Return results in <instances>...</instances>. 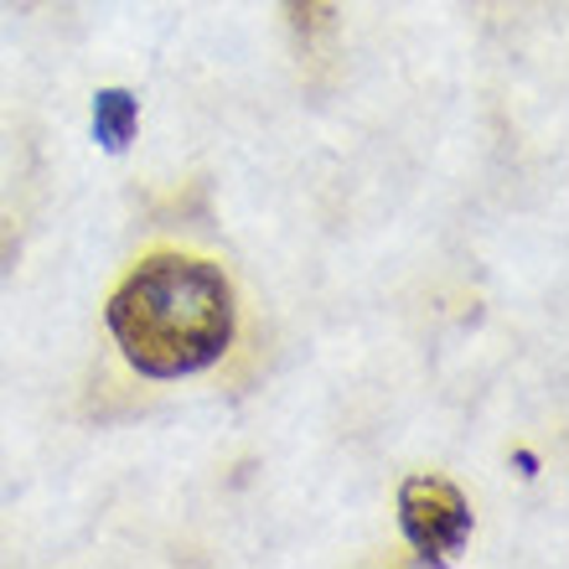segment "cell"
<instances>
[{"label": "cell", "mask_w": 569, "mask_h": 569, "mask_svg": "<svg viewBox=\"0 0 569 569\" xmlns=\"http://www.w3.org/2000/svg\"><path fill=\"white\" fill-rule=\"evenodd\" d=\"M104 321L136 373L192 378L228 352L239 306L218 264L197 254H150L109 296Z\"/></svg>", "instance_id": "1"}, {"label": "cell", "mask_w": 569, "mask_h": 569, "mask_svg": "<svg viewBox=\"0 0 569 569\" xmlns=\"http://www.w3.org/2000/svg\"><path fill=\"white\" fill-rule=\"evenodd\" d=\"M399 528L420 559H450L471 539V502L456 481L420 471L399 487Z\"/></svg>", "instance_id": "2"}, {"label": "cell", "mask_w": 569, "mask_h": 569, "mask_svg": "<svg viewBox=\"0 0 569 569\" xmlns=\"http://www.w3.org/2000/svg\"><path fill=\"white\" fill-rule=\"evenodd\" d=\"M136 120H140L136 93H124V89L93 93V136L104 140V150L130 146V140H136Z\"/></svg>", "instance_id": "3"}, {"label": "cell", "mask_w": 569, "mask_h": 569, "mask_svg": "<svg viewBox=\"0 0 569 569\" xmlns=\"http://www.w3.org/2000/svg\"><path fill=\"white\" fill-rule=\"evenodd\" d=\"M284 16H290V31L300 37V47L327 42L337 31V0H284Z\"/></svg>", "instance_id": "4"}]
</instances>
